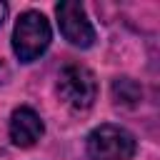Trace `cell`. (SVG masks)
I'll use <instances>...</instances> for the list:
<instances>
[{"label": "cell", "instance_id": "obj_5", "mask_svg": "<svg viewBox=\"0 0 160 160\" xmlns=\"http://www.w3.org/2000/svg\"><path fill=\"white\" fill-rule=\"evenodd\" d=\"M45 132V125L40 120V115L30 108H18L10 118V140L18 148H30L40 140V135Z\"/></svg>", "mask_w": 160, "mask_h": 160}, {"label": "cell", "instance_id": "obj_1", "mask_svg": "<svg viewBox=\"0 0 160 160\" xmlns=\"http://www.w3.org/2000/svg\"><path fill=\"white\" fill-rule=\"evenodd\" d=\"M50 38H52V32H50V22L45 20V15L35 12V10H28L15 22L12 50L20 58V62H32L48 50Z\"/></svg>", "mask_w": 160, "mask_h": 160}, {"label": "cell", "instance_id": "obj_7", "mask_svg": "<svg viewBox=\"0 0 160 160\" xmlns=\"http://www.w3.org/2000/svg\"><path fill=\"white\" fill-rule=\"evenodd\" d=\"M5 18H8V5H5V2H0V25L5 22Z\"/></svg>", "mask_w": 160, "mask_h": 160}, {"label": "cell", "instance_id": "obj_4", "mask_svg": "<svg viewBox=\"0 0 160 160\" xmlns=\"http://www.w3.org/2000/svg\"><path fill=\"white\" fill-rule=\"evenodd\" d=\"M58 12V25H60V32L62 38L75 45V48H90L95 42V30L82 10L80 2H72V0H65V2H58L55 8Z\"/></svg>", "mask_w": 160, "mask_h": 160}, {"label": "cell", "instance_id": "obj_2", "mask_svg": "<svg viewBox=\"0 0 160 160\" xmlns=\"http://www.w3.org/2000/svg\"><path fill=\"white\" fill-rule=\"evenodd\" d=\"M135 138L120 125H100L88 135L90 160H130L135 155Z\"/></svg>", "mask_w": 160, "mask_h": 160}, {"label": "cell", "instance_id": "obj_6", "mask_svg": "<svg viewBox=\"0 0 160 160\" xmlns=\"http://www.w3.org/2000/svg\"><path fill=\"white\" fill-rule=\"evenodd\" d=\"M112 98L118 105H132L140 100V85L130 78H118L112 82Z\"/></svg>", "mask_w": 160, "mask_h": 160}, {"label": "cell", "instance_id": "obj_3", "mask_svg": "<svg viewBox=\"0 0 160 160\" xmlns=\"http://www.w3.org/2000/svg\"><path fill=\"white\" fill-rule=\"evenodd\" d=\"M58 95L62 98L65 105H70L78 112H85L92 108L95 98H98V82L95 75L82 68V65H68L62 68L60 78H58Z\"/></svg>", "mask_w": 160, "mask_h": 160}]
</instances>
